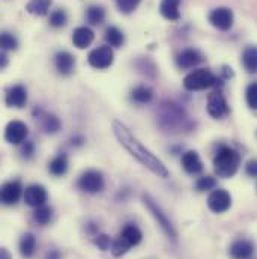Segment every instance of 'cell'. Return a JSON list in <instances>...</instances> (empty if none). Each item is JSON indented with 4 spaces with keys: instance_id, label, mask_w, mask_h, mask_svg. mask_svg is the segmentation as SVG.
<instances>
[{
    "instance_id": "ffe728a7",
    "label": "cell",
    "mask_w": 257,
    "mask_h": 259,
    "mask_svg": "<svg viewBox=\"0 0 257 259\" xmlns=\"http://www.w3.org/2000/svg\"><path fill=\"white\" fill-rule=\"evenodd\" d=\"M55 65L62 75H69L75 68V59L68 52H59L55 58Z\"/></svg>"
},
{
    "instance_id": "e575fe53",
    "label": "cell",
    "mask_w": 257,
    "mask_h": 259,
    "mask_svg": "<svg viewBox=\"0 0 257 259\" xmlns=\"http://www.w3.org/2000/svg\"><path fill=\"white\" fill-rule=\"evenodd\" d=\"M245 100H247V104L250 109L257 110V81L248 84V88L245 91Z\"/></svg>"
},
{
    "instance_id": "b9f144b4",
    "label": "cell",
    "mask_w": 257,
    "mask_h": 259,
    "mask_svg": "<svg viewBox=\"0 0 257 259\" xmlns=\"http://www.w3.org/2000/svg\"><path fill=\"white\" fill-rule=\"evenodd\" d=\"M0 58H2V59H0V65H2V68H6V65H8V56H6V53L3 52Z\"/></svg>"
},
{
    "instance_id": "6da1fadb",
    "label": "cell",
    "mask_w": 257,
    "mask_h": 259,
    "mask_svg": "<svg viewBox=\"0 0 257 259\" xmlns=\"http://www.w3.org/2000/svg\"><path fill=\"white\" fill-rule=\"evenodd\" d=\"M113 133L116 136V139L119 140V143L128 151L129 154L140 161L144 167H147L152 174H155L160 178H167L169 177V170L164 166V163L153 155L131 131L129 128L121 121H115L113 122Z\"/></svg>"
},
{
    "instance_id": "1f68e13d",
    "label": "cell",
    "mask_w": 257,
    "mask_h": 259,
    "mask_svg": "<svg viewBox=\"0 0 257 259\" xmlns=\"http://www.w3.org/2000/svg\"><path fill=\"white\" fill-rule=\"evenodd\" d=\"M0 46L3 49V52H8V50H17L18 49V41L14 35L8 33V32H3L2 33V38H0Z\"/></svg>"
},
{
    "instance_id": "7402d4cb",
    "label": "cell",
    "mask_w": 257,
    "mask_h": 259,
    "mask_svg": "<svg viewBox=\"0 0 257 259\" xmlns=\"http://www.w3.org/2000/svg\"><path fill=\"white\" fill-rule=\"evenodd\" d=\"M36 249V238L32 232H26L20 240V253L24 258H32Z\"/></svg>"
},
{
    "instance_id": "8fae6325",
    "label": "cell",
    "mask_w": 257,
    "mask_h": 259,
    "mask_svg": "<svg viewBox=\"0 0 257 259\" xmlns=\"http://www.w3.org/2000/svg\"><path fill=\"white\" fill-rule=\"evenodd\" d=\"M29 136V128L21 121H11L5 128V140L11 145H21Z\"/></svg>"
},
{
    "instance_id": "9c48e42d",
    "label": "cell",
    "mask_w": 257,
    "mask_h": 259,
    "mask_svg": "<svg viewBox=\"0 0 257 259\" xmlns=\"http://www.w3.org/2000/svg\"><path fill=\"white\" fill-rule=\"evenodd\" d=\"M208 206L215 214H223L232 206V196L224 189H217L208 197Z\"/></svg>"
},
{
    "instance_id": "cb8c5ba5",
    "label": "cell",
    "mask_w": 257,
    "mask_h": 259,
    "mask_svg": "<svg viewBox=\"0 0 257 259\" xmlns=\"http://www.w3.org/2000/svg\"><path fill=\"white\" fill-rule=\"evenodd\" d=\"M106 41L109 42L110 47H122L125 42V35L116 26H110L106 30Z\"/></svg>"
},
{
    "instance_id": "277c9868",
    "label": "cell",
    "mask_w": 257,
    "mask_h": 259,
    "mask_svg": "<svg viewBox=\"0 0 257 259\" xmlns=\"http://www.w3.org/2000/svg\"><path fill=\"white\" fill-rule=\"evenodd\" d=\"M158 119H160V125L163 128L167 131H175L181 127L182 128L185 127L187 115L179 106H176L173 103H164L160 109Z\"/></svg>"
},
{
    "instance_id": "d4e9b609",
    "label": "cell",
    "mask_w": 257,
    "mask_h": 259,
    "mask_svg": "<svg viewBox=\"0 0 257 259\" xmlns=\"http://www.w3.org/2000/svg\"><path fill=\"white\" fill-rule=\"evenodd\" d=\"M48 170L55 177H62V175H65L66 170H68V158H66V155L61 154V155L55 157L50 161V164H48Z\"/></svg>"
},
{
    "instance_id": "5bb4252c",
    "label": "cell",
    "mask_w": 257,
    "mask_h": 259,
    "mask_svg": "<svg viewBox=\"0 0 257 259\" xmlns=\"http://www.w3.org/2000/svg\"><path fill=\"white\" fill-rule=\"evenodd\" d=\"M23 194V187L20 181H9L2 186V203L3 205H15Z\"/></svg>"
},
{
    "instance_id": "603a6c76",
    "label": "cell",
    "mask_w": 257,
    "mask_h": 259,
    "mask_svg": "<svg viewBox=\"0 0 257 259\" xmlns=\"http://www.w3.org/2000/svg\"><path fill=\"white\" fill-rule=\"evenodd\" d=\"M52 3L53 0H30L27 5H26V11L32 15H38V17H42V15H47L50 8H52Z\"/></svg>"
},
{
    "instance_id": "7a4b0ae2",
    "label": "cell",
    "mask_w": 257,
    "mask_h": 259,
    "mask_svg": "<svg viewBox=\"0 0 257 259\" xmlns=\"http://www.w3.org/2000/svg\"><path fill=\"white\" fill-rule=\"evenodd\" d=\"M241 164V155L238 151L227 145H221L214 157V170L220 178H232Z\"/></svg>"
},
{
    "instance_id": "83f0119b",
    "label": "cell",
    "mask_w": 257,
    "mask_h": 259,
    "mask_svg": "<svg viewBox=\"0 0 257 259\" xmlns=\"http://www.w3.org/2000/svg\"><path fill=\"white\" fill-rule=\"evenodd\" d=\"M33 219L38 225L41 226H45L52 222L53 219V209L47 205H42V206H38L33 212Z\"/></svg>"
},
{
    "instance_id": "d6a6232c",
    "label": "cell",
    "mask_w": 257,
    "mask_h": 259,
    "mask_svg": "<svg viewBox=\"0 0 257 259\" xmlns=\"http://www.w3.org/2000/svg\"><path fill=\"white\" fill-rule=\"evenodd\" d=\"M66 21H68V15H66V12H65L64 9H56L50 15V24L53 27H56V29L64 27L65 24H66Z\"/></svg>"
},
{
    "instance_id": "2e32d148",
    "label": "cell",
    "mask_w": 257,
    "mask_h": 259,
    "mask_svg": "<svg viewBox=\"0 0 257 259\" xmlns=\"http://www.w3.org/2000/svg\"><path fill=\"white\" fill-rule=\"evenodd\" d=\"M229 253L233 259H250L254 253V244L248 240H236L230 246Z\"/></svg>"
},
{
    "instance_id": "ba28073f",
    "label": "cell",
    "mask_w": 257,
    "mask_h": 259,
    "mask_svg": "<svg viewBox=\"0 0 257 259\" xmlns=\"http://www.w3.org/2000/svg\"><path fill=\"white\" fill-rule=\"evenodd\" d=\"M208 113L215 119H223L230 113L229 104L220 91L209 94V97H208Z\"/></svg>"
},
{
    "instance_id": "5b68a950",
    "label": "cell",
    "mask_w": 257,
    "mask_h": 259,
    "mask_svg": "<svg viewBox=\"0 0 257 259\" xmlns=\"http://www.w3.org/2000/svg\"><path fill=\"white\" fill-rule=\"evenodd\" d=\"M143 202H144L146 208L150 211L152 217L157 220L158 226L164 231V234H166L169 238L176 240V238H178V232H176V229H175L173 223H172V222H170V219L164 214V211L161 209V206L153 200V197H152L150 194L144 193L143 194Z\"/></svg>"
},
{
    "instance_id": "8992f818",
    "label": "cell",
    "mask_w": 257,
    "mask_h": 259,
    "mask_svg": "<svg viewBox=\"0 0 257 259\" xmlns=\"http://www.w3.org/2000/svg\"><path fill=\"white\" fill-rule=\"evenodd\" d=\"M78 189L86 193H99L104 189V177L99 170H86L78 178Z\"/></svg>"
},
{
    "instance_id": "f35d334b",
    "label": "cell",
    "mask_w": 257,
    "mask_h": 259,
    "mask_svg": "<svg viewBox=\"0 0 257 259\" xmlns=\"http://www.w3.org/2000/svg\"><path fill=\"white\" fill-rule=\"evenodd\" d=\"M245 172H247V175H248V177H251V178H257V158H253V160H250V161L247 163V166H245Z\"/></svg>"
},
{
    "instance_id": "d590c367",
    "label": "cell",
    "mask_w": 257,
    "mask_h": 259,
    "mask_svg": "<svg viewBox=\"0 0 257 259\" xmlns=\"http://www.w3.org/2000/svg\"><path fill=\"white\" fill-rule=\"evenodd\" d=\"M140 2H141V0H116L119 11L124 12V14H131V12L138 6Z\"/></svg>"
},
{
    "instance_id": "30bf717a",
    "label": "cell",
    "mask_w": 257,
    "mask_h": 259,
    "mask_svg": "<svg viewBox=\"0 0 257 259\" xmlns=\"http://www.w3.org/2000/svg\"><path fill=\"white\" fill-rule=\"evenodd\" d=\"M233 20H235V17H233L232 9H229V8H226V6L217 8V9H214V11L209 14V21H211V24H212L215 29L223 30V32L229 30V29L233 26Z\"/></svg>"
},
{
    "instance_id": "484cf974",
    "label": "cell",
    "mask_w": 257,
    "mask_h": 259,
    "mask_svg": "<svg viewBox=\"0 0 257 259\" xmlns=\"http://www.w3.org/2000/svg\"><path fill=\"white\" fill-rule=\"evenodd\" d=\"M121 235L128 241L131 246H137V244H140V243H141V238H143L141 231H140L135 225H127V226L122 229Z\"/></svg>"
},
{
    "instance_id": "44dd1931",
    "label": "cell",
    "mask_w": 257,
    "mask_h": 259,
    "mask_svg": "<svg viewBox=\"0 0 257 259\" xmlns=\"http://www.w3.org/2000/svg\"><path fill=\"white\" fill-rule=\"evenodd\" d=\"M242 65L247 72L257 74V47L250 46L244 50L242 53Z\"/></svg>"
},
{
    "instance_id": "4316f807",
    "label": "cell",
    "mask_w": 257,
    "mask_h": 259,
    "mask_svg": "<svg viewBox=\"0 0 257 259\" xmlns=\"http://www.w3.org/2000/svg\"><path fill=\"white\" fill-rule=\"evenodd\" d=\"M131 98H132V101H135L138 104H146L153 98V94H152V89L147 86H137L131 92Z\"/></svg>"
},
{
    "instance_id": "60d3db41",
    "label": "cell",
    "mask_w": 257,
    "mask_h": 259,
    "mask_svg": "<svg viewBox=\"0 0 257 259\" xmlns=\"http://www.w3.org/2000/svg\"><path fill=\"white\" fill-rule=\"evenodd\" d=\"M47 259H61V255L56 250H50L48 255H47Z\"/></svg>"
},
{
    "instance_id": "836d02e7",
    "label": "cell",
    "mask_w": 257,
    "mask_h": 259,
    "mask_svg": "<svg viewBox=\"0 0 257 259\" xmlns=\"http://www.w3.org/2000/svg\"><path fill=\"white\" fill-rule=\"evenodd\" d=\"M217 186V180L214 177H201L197 180L195 183V189L198 192H209V190H214Z\"/></svg>"
},
{
    "instance_id": "d6986e66",
    "label": "cell",
    "mask_w": 257,
    "mask_h": 259,
    "mask_svg": "<svg viewBox=\"0 0 257 259\" xmlns=\"http://www.w3.org/2000/svg\"><path fill=\"white\" fill-rule=\"evenodd\" d=\"M179 5H181V0H161L160 12L169 21H178L181 18Z\"/></svg>"
},
{
    "instance_id": "4fadbf2b",
    "label": "cell",
    "mask_w": 257,
    "mask_h": 259,
    "mask_svg": "<svg viewBox=\"0 0 257 259\" xmlns=\"http://www.w3.org/2000/svg\"><path fill=\"white\" fill-rule=\"evenodd\" d=\"M8 107H15V109H23L27 103V91L23 84H15L9 88L6 92V100H5Z\"/></svg>"
},
{
    "instance_id": "9a60e30c",
    "label": "cell",
    "mask_w": 257,
    "mask_h": 259,
    "mask_svg": "<svg viewBox=\"0 0 257 259\" xmlns=\"http://www.w3.org/2000/svg\"><path fill=\"white\" fill-rule=\"evenodd\" d=\"M204 61L203 55L195 50V49H187L184 52H181L176 58V64L181 69H190V68H194L198 64H201Z\"/></svg>"
},
{
    "instance_id": "8d00e7d4",
    "label": "cell",
    "mask_w": 257,
    "mask_h": 259,
    "mask_svg": "<svg viewBox=\"0 0 257 259\" xmlns=\"http://www.w3.org/2000/svg\"><path fill=\"white\" fill-rule=\"evenodd\" d=\"M93 243H95V246H96L98 249H101L102 252H106V250H109V249L112 247V243H113V240H112L109 235L102 234V235H98V237H95Z\"/></svg>"
},
{
    "instance_id": "52a82bcc",
    "label": "cell",
    "mask_w": 257,
    "mask_h": 259,
    "mask_svg": "<svg viewBox=\"0 0 257 259\" xmlns=\"http://www.w3.org/2000/svg\"><path fill=\"white\" fill-rule=\"evenodd\" d=\"M115 61V53L110 46H101L95 50H92L87 56V62L90 66L96 69H106L112 66Z\"/></svg>"
},
{
    "instance_id": "e0dca14e",
    "label": "cell",
    "mask_w": 257,
    "mask_h": 259,
    "mask_svg": "<svg viewBox=\"0 0 257 259\" xmlns=\"http://www.w3.org/2000/svg\"><path fill=\"white\" fill-rule=\"evenodd\" d=\"M93 30L90 27H86V26H81V27H77L72 33V42L77 49H86L89 47L92 42H93Z\"/></svg>"
},
{
    "instance_id": "4dcf8cb0",
    "label": "cell",
    "mask_w": 257,
    "mask_h": 259,
    "mask_svg": "<svg viewBox=\"0 0 257 259\" xmlns=\"http://www.w3.org/2000/svg\"><path fill=\"white\" fill-rule=\"evenodd\" d=\"M61 127H62V124H61L59 118H56L55 115H44L42 116V128L45 133L55 134L61 130Z\"/></svg>"
},
{
    "instance_id": "f546056e",
    "label": "cell",
    "mask_w": 257,
    "mask_h": 259,
    "mask_svg": "<svg viewBox=\"0 0 257 259\" xmlns=\"http://www.w3.org/2000/svg\"><path fill=\"white\" fill-rule=\"evenodd\" d=\"M132 246L129 244L128 241L122 237V235H119L116 240H113V243H112V247H110V250H112V253H113V256H116V258H119V256H122V255H125L127 252H128L129 249H131Z\"/></svg>"
},
{
    "instance_id": "ab89813d",
    "label": "cell",
    "mask_w": 257,
    "mask_h": 259,
    "mask_svg": "<svg viewBox=\"0 0 257 259\" xmlns=\"http://www.w3.org/2000/svg\"><path fill=\"white\" fill-rule=\"evenodd\" d=\"M0 259H12V256H11V253H9V250L8 249H2L0 250Z\"/></svg>"
},
{
    "instance_id": "3957f363",
    "label": "cell",
    "mask_w": 257,
    "mask_h": 259,
    "mask_svg": "<svg viewBox=\"0 0 257 259\" xmlns=\"http://www.w3.org/2000/svg\"><path fill=\"white\" fill-rule=\"evenodd\" d=\"M217 86H223V80L218 78L208 68L194 69L190 74H187L184 78V88L191 92L193 91H204V89L217 88Z\"/></svg>"
},
{
    "instance_id": "ac0fdd59",
    "label": "cell",
    "mask_w": 257,
    "mask_h": 259,
    "mask_svg": "<svg viewBox=\"0 0 257 259\" xmlns=\"http://www.w3.org/2000/svg\"><path fill=\"white\" fill-rule=\"evenodd\" d=\"M182 167L187 174L195 175L203 170V163L195 151H187L182 155Z\"/></svg>"
},
{
    "instance_id": "74e56055",
    "label": "cell",
    "mask_w": 257,
    "mask_h": 259,
    "mask_svg": "<svg viewBox=\"0 0 257 259\" xmlns=\"http://www.w3.org/2000/svg\"><path fill=\"white\" fill-rule=\"evenodd\" d=\"M33 151H35L33 143L26 140V142L23 143V146H21V155H23L24 158H30V157L33 155Z\"/></svg>"
},
{
    "instance_id": "f1b7e54d",
    "label": "cell",
    "mask_w": 257,
    "mask_h": 259,
    "mask_svg": "<svg viewBox=\"0 0 257 259\" xmlns=\"http://www.w3.org/2000/svg\"><path fill=\"white\" fill-rule=\"evenodd\" d=\"M106 18V12L101 6H90L87 8L86 11V20L89 21V24L92 26H98V24H102Z\"/></svg>"
},
{
    "instance_id": "7c38bea8",
    "label": "cell",
    "mask_w": 257,
    "mask_h": 259,
    "mask_svg": "<svg viewBox=\"0 0 257 259\" xmlns=\"http://www.w3.org/2000/svg\"><path fill=\"white\" fill-rule=\"evenodd\" d=\"M24 202L29 206H33V208L45 205V202H47V190L42 186H39V184H32V186L26 187V190H24Z\"/></svg>"
}]
</instances>
